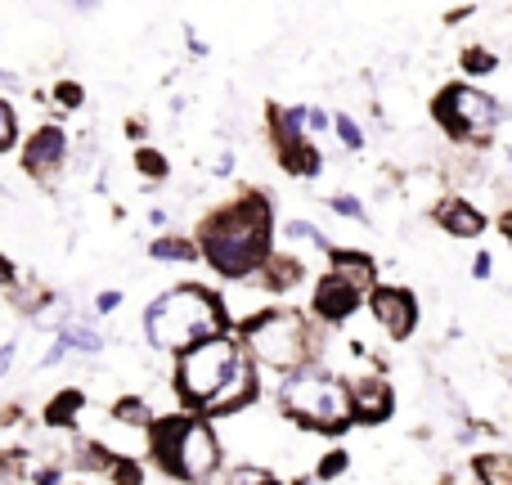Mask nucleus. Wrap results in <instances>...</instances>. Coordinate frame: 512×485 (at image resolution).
I'll return each instance as SVG.
<instances>
[{"label": "nucleus", "mask_w": 512, "mask_h": 485, "mask_svg": "<svg viewBox=\"0 0 512 485\" xmlns=\"http://www.w3.org/2000/svg\"><path fill=\"white\" fill-rule=\"evenodd\" d=\"M198 256L212 265L221 279L248 283L256 270L274 256V207L265 194H239L234 203L216 207L198 225Z\"/></svg>", "instance_id": "obj_1"}, {"label": "nucleus", "mask_w": 512, "mask_h": 485, "mask_svg": "<svg viewBox=\"0 0 512 485\" xmlns=\"http://www.w3.org/2000/svg\"><path fill=\"white\" fill-rule=\"evenodd\" d=\"M221 333H230L221 297L212 288H198V283H180V288L153 297L149 310H144V337H149L153 351L185 355L189 346Z\"/></svg>", "instance_id": "obj_2"}, {"label": "nucleus", "mask_w": 512, "mask_h": 485, "mask_svg": "<svg viewBox=\"0 0 512 485\" xmlns=\"http://www.w3.org/2000/svg\"><path fill=\"white\" fill-rule=\"evenodd\" d=\"M149 454L162 472H171L185 485H207L221 472V441H216L207 418H189V414H171V418H153L149 427Z\"/></svg>", "instance_id": "obj_3"}, {"label": "nucleus", "mask_w": 512, "mask_h": 485, "mask_svg": "<svg viewBox=\"0 0 512 485\" xmlns=\"http://www.w3.org/2000/svg\"><path fill=\"white\" fill-rule=\"evenodd\" d=\"M239 342L243 355L256 364V373L270 369L288 378L292 369L319 360V333L301 310H261L239 328Z\"/></svg>", "instance_id": "obj_4"}, {"label": "nucleus", "mask_w": 512, "mask_h": 485, "mask_svg": "<svg viewBox=\"0 0 512 485\" xmlns=\"http://www.w3.org/2000/svg\"><path fill=\"white\" fill-rule=\"evenodd\" d=\"M279 409L297 427L319 436H342L351 423V400H346V378L328 373L324 364H301L279 382Z\"/></svg>", "instance_id": "obj_5"}, {"label": "nucleus", "mask_w": 512, "mask_h": 485, "mask_svg": "<svg viewBox=\"0 0 512 485\" xmlns=\"http://www.w3.org/2000/svg\"><path fill=\"white\" fill-rule=\"evenodd\" d=\"M243 360H248V355H243V342L234 333L207 337V342L189 346L185 355H176V391H180V400L203 414V409L216 400V391L234 378V369H239Z\"/></svg>", "instance_id": "obj_6"}, {"label": "nucleus", "mask_w": 512, "mask_h": 485, "mask_svg": "<svg viewBox=\"0 0 512 485\" xmlns=\"http://www.w3.org/2000/svg\"><path fill=\"white\" fill-rule=\"evenodd\" d=\"M432 117H436V126H441L450 140H459V144H486L490 131L504 122V104H499L495 95H486V90L459 81V86L436 90Z\"/></svg>", "instance_id": "obj_7"}, {"label": "nucleus", "mask_w": 512, "mask_h": 485, "mask_svg": "<svg viewBox=\"0 0 512 485\" xmlns=\"http://www.w3.org/2000/svg\"><path fill=\"white\" fill-rule=\"evenodd\" d=\"M364 306L391 342H409L418 333V297L400 283H378L373 292H364Z\"/></svg>", "instance_id": "obj_8"}, {"label": "nucleus", "mask_w": 512, "mask_h": 485, "mask_svg": "<svg viewBox=\"0 0 512 485\" xmlns=\"http://www.w3.org/2000/svg\"><path fill=\"white\" fill-rule=\"evenodd\" d=\"M346 400H351V423L360 427H382L396 414V387L378 369H364L355 378H346Z\"/></svg>", "instance_id": "obj_9"}, {"label": "nucleus", "mask_w": 512, "mask_h": 485, "mask_svg": "<svg viewBox=\"0 0 512 485\" xmlns=\"http://www.w3.org/2000/svg\"><path fill=\"white\" fill-rule=\"evenodd\" d=\"M364 306V292H355L351 283H342L337 274H319L315 292H310V315L324 328H342L355 319V310Z\"/></svg>", "instance_id": "obj_10"}, {"label": "nucleus", "mask_w": 512, "mask_h": 485, "mask_svg": "<svg viewBox=\"0 0 512 485\" xmlns=\"http://www.w3.org/2000/svg\"><path fill=\"white\" fill-rule=\"evenodd\" d=\"M68 167V131L63 126H36L32 140L23 144V171L36 180H54Z\"/></svg>", "instance_id": "obj_11"}, {"label": "nucleus", "mask_w": 512, "mask_h": 485, "mask_svg": "<svg viewBox=\"0 0 512 485\" xmlns=\"http://www.w3.org/2000/svg\"><path fill=\"white\" fill-rule=\"evenodd\" d=\"M432 221L441 225L450 239H481L486 234V212H481L472 198H459V194H450V198H436V207H432Z\"/></svg>", "instance_id": "obj_12"}, {"label": "nucleus", "mask_w": 512, "mask_h": 485, "mask_svg": "<svg viewBox=\"0 0 512 485\" xmlns=\"http://www.w3.org/2000/svg\"><path fill=\"white\" fill-rule=\"evenodd\" d=\"M256 378H261V373H256V364L243 360L239 369H234V378L225 382L221 391H216V400L203 409V414H212V418H234V414H243V409H248L252 400L261 396V382H256Z\"/></svg>", "instance_id": "obj_13"}, {"label": "nucleus", "mask_w": 512, "mask_h": 485, "mask_svg": "<svg viewBox=\"0 0 512 485\" xmlns=\"http://www.w3.org/2000/svg\"><path fill=\"white\" fill-rule=\"evenodd\" d=\"M328 274H337L342 283H351L355 292H373L378 288V261L360 247H328Z\"/></svg>", "instance_id": "obj_14"}, {"label": "nucleus", "mask_w": 512, "mask_h": 485, "mask_svg": "<svg viewBox=\"0 0 512 485\" xmlns=\"http://www.w3.org/2000/svg\"><path fill=\"white\" fill-rule=\"evenodd\" d=\"M301 279H306V261L292 256V252H274L270 261L252 274V283L265 292V297H274V292H292Z\"/></svg>", "instance_id": "obj_15"}, {"label": "nucleus", "mask_w": 512, "mask_h": 485, "mask_svg": "<svg viewBox=\"0 0 512 485\" xmlns=\"http://www.w3.org/2000/svg\"><path fill=\"white\" fill-rule=\"evenodd\" d=\"M274 158H279V167L288 171V176H319L324 171V158H319V149L306 140H274Z\"/></svg>", "instance_id": "obj_16"}, {"label": "nucleus", "mask_w": 512, "mask_h": 485, "mask_svg": "<svg viewBox=\"0 0 512 485\" xmlns=\"http://www.w3.org/2000/svg\"><path fill=\"white\" fill-rule=\"evenodd\" d=\"M472 481L477 485H512V454L508 450H477L472 454Z\"/></svg>", "instance_id": "obj_17"}, {"label": "nucleus", "mask_w": 512, "mask_h": 485, "mask_svg": "<svg viewBox=\"0 0 512 485\" xmlns=\"http://www.w3.org/2000/svg\"><path fill=\"white\" fill-rule=\"evenodd\" d=\"M54 342L63 346V351H81V355H99L104 351V337L95 333L90 324H59V333H54Z\"/></svg>", "instance_id": "obj_18"}, {"label": "nucleus", "mask_w": 512, "mask_h": 485, "mask_svg": "<svg viewBox=\"0 0 512 485\" xmlns=\"http://www.w3.org/2000/svg\"><path fill=\"white\" fill-rule=\"evenodd\" d=\"M149 256H153V261H180V265H189V261H198V243L194 239H180V234H162V239L149 243Z\"/></svg>", "instance_id": "obj_19"}, {"label": "nucleus", "mask_w": 512, "mask_h": 485, "mask_svg": "<svg viewBox=\"0 0 512 485\" xmlns=\"http://www.w3.org/2000/svg\"><path fill=\"white\" fill-rule=\"evenodd\" d=\"M81 405H86V396H81L77 387H72V391H59V396H54L50 405H45V423H54V427H68V423H77Z\"/></svg>", "instance_id": "obj_20"}, {"label": "nucleus", "mask_w": 512, "mask_h": 485, "mask_svg": "<svg viewBox=\"0 0 512 485\" xmlns=\"http://www.w3.org/2000/svg\"><path fill=\"white\" fill-rule=\"evenodd\" d=\"M459 63H463V72H468L472 81L495 77V72H499V54L490 50V45H468V50L459 54Z\"/></svg>", "instance_id": "obj_21"}, {"label": "nucleus", "mask_w": 512, "mask_h": 485, "mask_svg": "<svg viewBox=\"0 0 512 485\" xmlns=\"http://www.w3.org/2000/svg\"><path fill=\"white\" fill-rule=\"evenodd\" d=\"M113 423H122V427H140V432H149V427H153V409H149V400H140V396L117 400V405H113Z\"/></svg>", "instance_id": "obj_22"}, {"label": "nucleus", "mask_w": 512, "mask_h": 485, "mask_svg": "<svg viewBox=\"0 0 512 485\" xmlns=\"http://www.w3.org/2000/svg\"><path fill=\"white\" fill-rule=\"evenodd\" d=\"M351 472V454L346 450H324L319 454V463H315V485L319 481H337V477H346Z\"/></svg>", "instance_id": "obj_23"}, {"label": "nucleus", "mask_w": 512, "mask_h": 485, "mask_svg": "<svg viewBox=\"0 0 512 485\" xmlns=\"http://www.w3.org/2000/svg\"><path fill=\"white\" fill-rule=\"evenodd\" d=\"M283 239H288L292 247H319V252H328V239L310 221H288L283 225Z\"/></svg>", "instance_id": "obj_24"}, {"label": "nucleus", "mask_w": 512, "mask_h": 485, "mask_svg": "<svg viewBox=\"0 0 512 485\" xmlns=\"http://www.w3.org/2000/svg\"><path fill=\"white\" fill-rule=\"evenodd\" d=\"M225 485H274V472L265 463H234Z\"/></svg>", "instance_id": "obj_25"}, {"label": "nucleus", "mask_w": 512, "mask_h": 485, "mask_svg": "<svg viewBox=\"0 0 512 485\" xmlns=\"http://www.w3.org/2000/svg\"><path fill=\"white\" fill-rule=\"evenodd\" d=\"M135 171H140L144 180H167V153L158 149H135Z\"/></svg>", "instance_id": "obj_26"}, {"label": "nucleus", "mask_w": 512, "mask_h": 485, "mask_svg": "<svg viewBox=\"0 0 512 485\" xmlns=\"http://www.w3.org/2000/svg\"><path fill=\"white\" fill-rule=\"evenodd\" d=\"M333 131H337V140H342L351 153L364 149V131H360V122H355L351 113H337V117H333Z\"/></svg>", "instance_id": "obj_27"}, {"label": "nucleus", "mask_w": 512, "mask_h": 485, "mask_svg": "<svg viewBox=\"0 0 512 485\" xmlns=\"http://www.w3.org/2000/svg\"><path fill=\"white\" fill-rule=\"evenodd\" d=\"M18 144V113L9 99H0V153H9Z\"/></svg>", "instance_id": "obj_28"}, {"label": "nucleus", "mask_w": 512, "mask_h": 485, "mask_svg": "<svg viewBox=\"0 0 512 485\" xmlns=\"http://www.w3.org/2000/svg\"><path fill=\"white\" fill-rule=\"evenodd\" d=\"M328 212L346 216V221H369V212H364V203L355 194H333V198H328Z\"/></svg>", "instance_id": "obj_29"}, {"label": "nucleus", "mask_w": 512, "mask_h": 485, "mask_svg": "<svg viewBox=\"0 0 512 485\" xmlns=\"http://www.w3.org/2000/svg\"><path fill=\"white\" fill-rule=\"evenodd\" d=\"M54 104L68 108V113H77V108L86 104V90H81V81H59V86H54Z\"/></svg>", "instance_id": "obj_30"}, {"label": "nucleus", "mask_w": 512, "mask_h": 485, "mask_svg": "<svg viewBox=\"0 0 512 485\" xmlns=\"http://www.w3.org/2000/svg\"><path fill=\"white\" fill-rule=\"evenodd\" d=\"M310 131H333V113H324V108H306V135Z\"/></svg>", "instance_id": "obj_31"}, {"label": "nucleus", "mask_w": 512, "mask_h": 485, "mask_svg": "<svg viewBox=\"0 0 512 485\" xmlns=\"http://www.w3.org/2000/svg\"><path fill=\"white\" fill-rule=\"evenodd\" d=\"M117 306H122V292H99V297H95V310H99V315H113Z\"/></svg>", "instance_id": "obj_32"}, {"label": "nucleus", "mask_w": 512, "mask_h": 485, "mask_svg": "<svg viewBox=\"0 0 512 485\" xmlns=\"http://www.w3.org/2000/svg\"><path fill=\"white\" fill-rule=\"evenodd\" d=\"M490 270H495V256H490V252L472 256V274H477V279H490Z\"/></svg>", "instance_id": "obj_33"}, {"label": "nucleus", "mask_w": 512, "mask_h": 485, "mask_svg": "<svg viewBox=\"0 0 512 485\" xmlns=\"http://www.w3.org/2000/svg\"><path fill=\"white\" fill-rule=\"evenodd\" d=\"M14 283H18L14 261H9V256H0V292H5V288H14Z\"/></svg>", "instance_id": "obj_34"}, {"label": "nucleus", "mask_w": 512, "mask_h": 485, "mask_svg": "<svg viewBox=\"0 0 512 485\" xmlns=\"http://www.w3.org/2000/svg\"><path fill=\"white\" fill-rule=\"evenodd\" d=\"M14 355H18V346H14V342H5V346H0V378H5V373H9V364H14Z\"/></svg>", "instance_id": "obj_35"}, {"label": "nucleus", "mask_w": 512, "mask_h": 485, "mask_svg": "<svg viewBox=\"0 0 512 485\" xmlns=\"http://www.w3.org/2000/svg\"><path fill=\"white\" fill-rule=\"evenodd\" d=\"M472 14H477V5H459V9H450V14H445V23H463V18H472Z\"/></svg>", "instance_id": "obj_36"}, {"label": "nucleus", "mask_w": 512, "mask_h": 485, "mask_svg": "<svg viewBox=\"0 0 512 485\" xmlns=\"http://www.w3.org/2000/svg\"><path fill=\"white\" fill-rule=\"evenodd\" d=\"M0 485H18V472H14V463H5V459H0Z\"/></svg>", "instance_id": "obj_37"}, {"label": "nucleus", "mask_w": 512, "mask_h": 485, "mask_svg": "<svg viewBox=\"0 0 512 485\" xmlns=\"http://www.w3.org/2000/svg\"><path fill=\"white\" fill-rule=\"evenodd\" d=\"M234 171V153H221V158H216V176H230Z\"/></svg>", "instance_id": "obj_38"}, {"label": "nucleus", "mask_w": 512, "mask_h": 485, "mask_svg": "<svg viewBox=\"0 0 512 485\" xmlns=\"http://www.w3.org/2000/svg\"><path fill=\"white\" fill-rule=\"evenodd\" d=\"M499 234L512 243V207H504V216H499Z\"/></svg>", "instance_id": "obj_39"}, {"label": "nucleus", "mask_w": 512, "mask_h": 485, "mask_svg": "<svg viewBox=\"0 0 512 485\" xmlns=\"http://www.w3.org/2000/svg\"><path fill=\"white\" fill-rule=\"evenodd\" d=\"M0 86H14V72H5V68H0Z\"/></svg>", "instance_id": "obj_40"}, {"label": "nucleus", "mask_w": 512, "mask_h": 485, "mask_svg": "<svg viewBox=\"0 0 512 485\" xmlns=\"http://www.w3.org/2000/svg\"><path fill=\"white\" fill-rule=\"evenodd\" d=\"M274 485H315V481H301V477L297 481H279V477H274Z\"/></svg>", "instance_id": "obj_41"}, {"label": "nucleus", "mask_w": 512, "mask_h": 485, "mask_svg": "<svg viewBox=\"0 0 512 485\" xmlns=\"http://www.w3.org/2000/svg\"><path fill=\"white\" fill-rule=\"evenodd\" d=\"M508 171H512V153H508Z\"/></svg>", "instance_id": "obj_42"}]
</instances>
